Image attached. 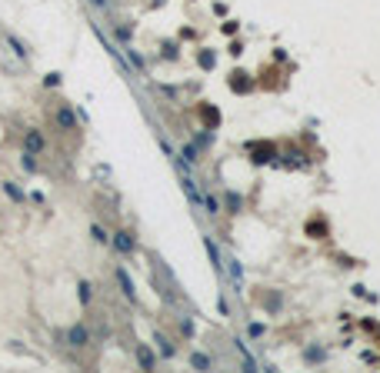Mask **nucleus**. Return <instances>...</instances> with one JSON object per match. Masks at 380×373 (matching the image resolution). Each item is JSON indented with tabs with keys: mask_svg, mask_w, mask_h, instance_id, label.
<instances>
[{
	"mask_svg": "<svg viewBox=\"0 0 380 373\" xmlns=\"http://www.w3.org/2000/svg\"><path fill=\"white\" fill-rule=\"evenodd\" d=\"M67 337H70V347H84V343H87V330H84V327H74Z\"/></svg>",
	"mask_w": 380,
	"mask_h": 373,
	"instance_id": "nucleus-4",
	"label": "nucleus"
},
{
	"mask_svg": "<svg viewBox=\"0 0 380 373\" xmlns=\"http://www.w3.org/2000/svg\"><path fill=\"white\" fill-rule=\"evenodd\" d=\"M200 64L207 67V70H210V67H213V54H210V50H203V54H200Z\"/></svg>",
	"mask_w": 380,
	"mask_h": 373,
	"instance_id": "nucleus-10",
	"label": "nucleus"
},
{
	"mask_svg": "<svg viewBox=\"0 0 380 373\" xmlns=\"http://www.w3.org/2000/svg\"><path fill=\"white\" fill-rule=\"evenodd\" d=\"M44 150V137L40 130H27V154H40Z\"/></svg>",
	"mask_w": 380,
	"mask_h": 373,
	"instance_id": "nucleus-2",
	"label": "nucleus"
},
{
	"mask_svg": "<svg viewBox=\"0 0 380 373\" xmlns=\"http://www.w3.org/2000/svg\"><path fill=\"white\" fill-rule=\"evenodd\" d=\"M137 360H140V367H147V370H150V367H154V353L147 350V347H140V350H137Z\"/></svg>",
	"mask_w": 380,
	"mask_h": 373,
	"instance_id": "nucleus-9",
	"label": "nucleus"
},
{
	"mask_svg": "<svg viewBox=\"0 0 380 373\" xmlns=\"http://www.w3.org/2000/svg\"><path fill=\"white\" fill-rule=\"evenodd\" d=\"M250 154H257V160H267L274 154V147L270 143H250Z\"/></svg>",
	"mask_w": 380,
	"mask_h": 373,
	"instance_id": "nucleus-5",
	"label": "nucleus"
},
{
	"mask_svg": "<svg viewBox=\"0 0 380 373\" xmlns=\"http://www.w3.org/2000/svg\"><path fill=\"white\" fill-rule=\"evenodd\" d=\"M207 363H210V360H207V357H203V353H193V367H200V370H203V367H207Z\"/></svg>",
	"mask_w": 380,
	"mask_h": 373,
	"instance_id": "nucleus-11",
	"label": "nucleus"
},
{
	"mask_svg": "<svg viewBox=\"0 0 380 373\" xmlns=\"http://www.w3.org/2000/svg\"><path fill=\"white\" fill-rule=\"evenodd\" d=\"M80 300H84V303L90 300V286H87V283H80Z\"/></svg>",
	"mask_w": 380,
	"mask_h": 373,
	"instance_id": "nucleus-12",
	"label": "nucleus"
},
{
	"mask_svg": "<svg viewBox=\"0 0 380 373\" xmlns=\"http://www.w3.org/2000/svg\"><path fill=\"white\" fill-rule=\"evenodd\" d=\"M230 87H234L237 93H244V90H250V87H254V80H247V74H240V70H237L234 77H230Z\"/></svg>",
	"mask_w": 380,
	"mask_h": 373,
	"instance_id": "nucleus-3",
	"label": "nucleus"
},
{
	"mask_svg": "<svg viewBox=\"0 0 380 373\" xmlns=\"http://www.w3.org/2000/svg\"><path fill=\"white\" fill-rule=\"evenodd\" d=\"M117 280L123 283V293H127L130 300H134V283H130V277H127V270H117Z\"/></svg>",
	"mask_w": 380,
	"mask_h": 373,
	"instance_id": "nucleus-8",
	"label": "nucleus"
},
{
	"mask_svg": "<svg viewBox=\"0 0 380 373\" xmlns=\"http://www.w3.org/2000/svg\"><path fill=\"white\" fill-rule=\"evenodd\" d=\"M113 243H117V250H123V253L134 250V243H130V237H127V233H117V237H113Z\"/></svg>",
	"mask_w": 380,
	"mask_h": 373,
	"instance_id": "nucleus-7",
	"label": "nucleus"
},
{
	"mask_svg": "<svg viewBox=\"0 0 380 373\" xmlns=\"http://www.w3.org/2000/svg\"><path fill=\"white\" fill-rule=\"evenodd\" d=\"M200 117H203V123H207L210 130H217V123H220V113H217L210 103H200Z\"/></svg>",
	"mask_w": 380,
	"mask_h": 373,
	"instance_id": "nucleus-1",
	"label": "nucleus"
},
{
	"mask_svg": "<svg viewBox=\"0 0 380 373\" xmlns=\"http://www.w3.org/2000/svg\"><path fill=\"white\" fill-rule=\"evenodd\" d=\"M57 120H60V127H67V130H70V127H74V113H70L67 107H60V110H57Z\"/></svg>",
	"mask_w": 380,
	"mask_h": 373,
	"instance_id": "nucleus-6",
	"label": "nucleus"
}]
</instances>
